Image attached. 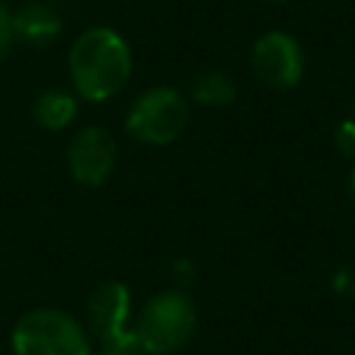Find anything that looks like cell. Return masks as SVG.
Returning a JSON list of instances; mask_svg holds the SVG:
<instances>
[{
	"label": "cell",
	"mask_w": 355,
	"mask_h": 355,
	"mask_svg": "<svg viewBox=\"0 0 355 355\" xmlns=\"http://www.w3.org/2000/svg\"><path fill=\"white\" fill-rule=\"evenodd\" d=\"M347 191H349V200L355 205V161H352V169H349V180H347Z\"/></svg>",
	"instance_id": "obj_15"
},
{
	"label": "cell",
	"mask_w": 355,
	"mask_h": 355,
	"mask_svg": "<svg viewBox=\"0 0 355 355\" xmlns=\"http://www.w3.org/2000/svg\"><path fill=\"white\" fill-rule=\"evenodd\" d=\"M11 42V11L0 3V55Z\"/></svg>",
	"instance_id": "obj_13"
},
{
	"label": "cell",
	"mask_w": 355,
	"mask_h": 355,
	"mask_svg": "<svg viewBox=\"0 0 355 355\" xmlns=\"http://www.w3.org/2000/svg\"><path fill=\"white\" fill-rule=\"evenodd\" d=\"M61 14L47 3H25L11 14V39L44 47L61 36Z\"/></svg>",
	"instance_id": "obj_8"
},
{
	"label": "cell",
	"mask_w": 355,
	"mask_h": 355,
	"mask_svg": "<svg viewBox=\"0 0 355 355\" xmlns=\"http://www.w3.org/2000/svg\"><path fill=\"white\" fill-rule=\"evenodd\" d=\"M133 72V53L125 36L108 25L86 28L69 47V80L78 97L89 103L111 100L125 89Z\"/></svg>",
	"instance_id": "obj_1"
},
{
	"label": "cell",
	"mask_w": 355,
	"mask_h": 355,
	"mask_svg": "<svg viewBox=\"0 0 355 355\" xmlns=\"http://www.w3.org/2000/svg\"><path fill=\"white\" fill-rule=\"evenodd\" d=\"M197 327V308L186 291L169 288L144 302L136 316V347L144 355H172L183 349Z\"/></svg>",
	"instance_id": "obj_2"
},
{
	"label": "cell",
	"mask_w": 355,
	"mask_h": 355,
	"mask_svg": "<svg viewBox=\"0 0 355 355\" xmlns=\"http://www.w3.org/2000/svg\"><path fill=\"white\" fill-rule=\"evenodd\" d=\"M11 349L14 355H92V341L75 316L58 308H33L17 319Z\"/></svg>",
	"instance_id": "obj_3"
},
{
	"label": "cell",
	"mask_w": 355,
	"mask_h": 355,
	"mask_svg": "<svg viewBox=\"0 0 355 355\" xmlns=\"http://www.w3.org/2000/svg\"><path fill=\"white\" fill-rule=\"evenodd\" d=\"M78 116V97L64 89H47L33 100V119L44 130H64Z\"/></svg>",
	"instance_id": "obj_9"
},
{
	"label": "cell",
	"mask_w": 355,
	"mask_h": 355,
	"mask_svg": "<svg viewBox=\"0 0 355 355\" xmlns=\"http://www.w3.org/2000/svg\"><path fill=\"white\" fill-rule=\"evenodd\" d=\"M191 100L208 108H222L236 100V83L222 69H205L191 80Z\"/></svg>",
	"instance_id": "obj_10"
},
{
	"label": "cell",
	"mask_w": 355,
	"mask_h": 355,
	"mask_svg": "<svg viewBox=\"0 0 355 355\" xmlns=\"http://www.w3.org/2000/svg\"><path fill=\"white\" fill-rule=\"evenodd\" d=\"M116 164L114 136L100 125L80 128L67 144V166L69 175L80 186H103Z\"/></svg>",
	"instance_id": "obj_6"
},
{
	"label": "cell",
	"mask_w": 355,
	"mask_h": 355,
	"mask_svg": "<svg viewBox=\"0 0 355 355\" xmlns=\"http://www.w3.org/2000/svg\"><path fill=\"white\" fill-rule=\"evenodd\" d=\"M333 288H336L338 294H355V275H352L349 269L338 272V275L333 277Z\"/></svg>",
	"instance_id": "obj_14"
},
{
	"label": "cell",
	"mask_w": 355,
	"mask_h": 355,
	"mask_svg": "<svg viewBox=\"0 0 355 355\" xmlns=\"http://www.w3.org/2000/svg\"><path fill=\"white\" fill-rule=\"evenodd\" d=\"M86 316L92 333L100 344H136L133 330L128 327L130 316V291L119 280L100 283L86 302Z\"/></svg>",
	"instance_id": "obj_7"
},
{
	"label": "cell",
	"mask_w": 355,
	"mask_h": 355,
	"mask_svg": "<svg viewBox=\"0 0 355 355\" xmlns=\"http://www.w3.org/2000/svg\"><path fill=\"white\" fill-rule=\"evenodd\" d=\"M250 64L255 78L269 89H294L305 75L302 44L286 31H266L255 39Z\"/></svg>",
	"instance_id": "obj_5"
},
{
	"label": "cell",
	"mask_w": 355,
	"mask_h": 355,
	"mask_svg": "<svg viewBox=\"0 0 355 355\" xmlns=\"http://www.w3.org/2000/svg\"><path fill=\"white\" fill-rule=\"evenodd\" d=\"M333 144L341 155L355 161V119H341L333 130Z\"/></svg>",
	"instance_id": "obj_11"
},
{
	"label": "cell",
	"mask_w": 355,
	"mask_h": 355,
	"mask_svg": "<svg viewBox=\"0 0 355 355\" xmlns=\"http://www.w3.org/2000/svg\"><path fill=\"white\" fill-rule=\"evenodd\" d=\"M269 3H286V0H269Z\"/></svg>",
	"instance_id": "obj_16"
},
{
	"label": "cell",
	"mask_w": 355,
	"mask_h": 355,
	"mask_svg": "<svg viewBox=\"0 0 355 355\" xmlns=\"http://www.w3.org/2000/svg\"><path fill=\"white\" fill-rule=\"evenodd\" d=\"M352 119H355V105H352Z\"/></svg>",
	"instance_id": "obj_17"
},
{
	"label": "cell",
	"mask_w": 355,
	"mask_h": 355,
	"mask_svg": "<svg viewBox=\"0 0 355 355\" xmlns=\"http://www.w3.org/2000/svg\"><path fill=\"white\" fill-rule=\"evenodd\" d=\"M92 355H144L136 344H103L100 352H92Z\"/></svg>",
	"instance_id": "obj_12"
},
{
	"label": "cell",
	"mask_w": 355,
	"mask_h": 355,
	"mask_svg": "<svg viewBox=\"0 0 355 355\" xmlns=\"http://www.w3.org/2000/svg\"><path fill=\"white\" fill-rule=\"evenodd\" d=\"M189 125V103L172 86H153L141 92L125 116V130L144 144H172Z\"/></svg>",
	"instance_id": "obj_4"
}]
</instances>
